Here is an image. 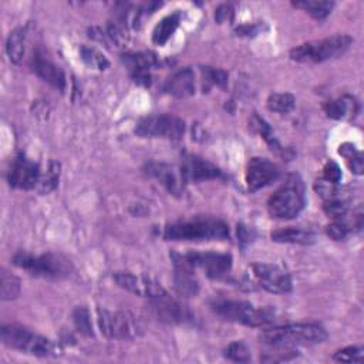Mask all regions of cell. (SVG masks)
Returning a JSON list of instances; mask_svg holds the SVG:
<instances>
[{
	"instance_id": "1",
	"label": "cell",
	"mask_w": 364,
	"mask_h": 364,
	"mask_svg": "<svg viewBox=\"0 0 364 364\" xmlns=\"http://www.w3.org/2000/svg\"><path fill=\"white\" fill-rule=\"evenodd\" d=\"M327 338L326 328L318 323H291L276 326L260 334V341L276 348H294L296 346H310L323 343Z\"/></svg>"
},
{
	"instance_id": "2",
	"label": "cell",
	"mask_w": 364,
	"mask_h": 364,
	"mask_svg": "<svg viewBox=\"0 0 364 364\" xmlns=\"http://www.w3.org/2000/svg\"><path fill=\"white\" fill-rule=\"evenodd\" d=\"M166 240L175 242H206L229 239V226L215 218H195L171 223L164 230Z\"/></svg>"
},
{
	"instance_id": "3",
	"label": "cell",
	"mask_w": 364,
	"mask_h": 364,
	"mask_svg": "<svg viewBox=\"0 0 364 364\" xmlns=\"http://www.w3.org/2000/svg\"><path fill=\"white\" fill-rule=\"evenodd\" d=\"M306 205L304 183L299 173H289L267 200V212L274 219H293Z\"/></svg>"
},
{
	"instance_id": "4",
	"label": "cell",
	"mask_w": 364,
	"mask_h": 364,
	"mask_svg": "<svg viewBox=\"0 0 364 364\" xmlns=\"http://www.w3.org/2000/svg\"><path fill=\"white\" fill-rule=\"evenodd\" d=\"M0 336L4 346L24 354L37 357H55L61 354V347L53 340L20 324H3Z\"/></svg>"
},
{
	"instance_id": "5",
	"label": "cell",
	"mask_w": 364,
	"mask_h": 364,
	"mask_svg": "<svg viewBox=\"0 0 364 364\" xmlns=\"http://www.w3.org/2000/svg\"><path fill=\"white\" fill-rule=\"evenodd\" d=\"M210 309L223 320L239 323L247 327H263L274 321V310L270 307H256L243 300L215 299L210 301Z\"/></svg>"
},
{
	"instance_id": "6",
	"label": "cell",
	"mask_w": 364,
	"mask_h": 364,
	"mask_svg": "<svg viewBox=\"0 0 364 364\" xmlns=\"http://www.w3.org/2000/svg\"><path fill=\"white\" fill-rule=\"evenodd\" d=\"M11 260L14 266L26 270L28 274L50 280L65 279L73 272L71 262L60 253L30 255L26 252H17Z\"/></svg>"
},
{
	"instance_id": "7",
	"label": "cell",
	"mask_w": 364,
	"mask_h": 364,
	"mask_svg": "<svg viewBox=\"0 0 364 364\" xmlns=\"http://www.w3.org/2000/svg\"><path fill=\"white\" fill-rule=\"evenodd\" d=\"M353 43L347 34H336L321 40L307 41L290 50L289 55L293 61L317 64L344 54Z\"/></svg>"
},
{
	"instance_id": "8",
	"label": "cell",
	"mask_w": 364,
	"mask_h": 364,
	"mask_svg": "<svg viewBox=\"0 0 364 364\" xmlns=\"http://www.w3.org/2000/svg\"><path fill=\"white\" fill-rule=\"evenodd\" d=\"M97 321L101 333L108 338L128 340L136 337L142 326L129 311H109L107 309H97Z\"/></svg>"
},
{
	"instance_id": "9",
	"label": "cell",
	"mask_w": 364,
	"mask_h": 364,
	"mask_svg": "<svg viewBox=\"0 0 364 364\" xmlns=\"http://www.w3.org/2000/svg\"><path fill=\"white\" fill-rule=\"evenodd\" d=\"M185 121L172 114H154L141 118L135 127V134L142 138L181 139L185 134Z\"/></svg>"
},
{
	"instance_id": "10",
	"label": "cell",
	"mask_w": 364,
	"mask_h": 364,
	"mask_svg": "<svg viewBox=\"0 0 364 364\" xmlns=\"http://www.w3.org/2000/svg\"><path fill=\"white\" fill-rule=\"evenodd\" d=\"M250 277L252 283H256L266 291L276 294H286L291 291L290 274L277 264L253 263L250 266Z\"/></svg>"
},
{
	"instance_id": "11",
	"label": "cell",
	"mask_w": 364,
	"mask_h": 364,
	"mask_svg": "<svg viewBox=\"0 0 364 364\" xmlns=\"http://www.w3.org/2000/svg\"><path fill=\"white\" fill-rule=\"evenodd\" d=\"M182 257L191 267L203 270L210 279H222L232 267V256L229 253L188 252Z\"/></svg>"
},
{
	"instance_id": "12",
	"label": "cell",
	"mask_w": 364,
	"mask_h": 364,
	"mask_svg": "<svg viewBox=\"0 0 364 364\" xmlns=\"http://www.w3.org/2000/svg\"><path fill=\"white\" fill-rule=\"evenodd\" d=\"M41 176V171L38 164L28 159L23 154H18L7 172V182L14 189H23L30 191L33 188H37L38 181Z\"/></svg>"
},
{
	"instance_id": "13",
	"label": "cell",
	"mask_w": 364,
	"mask_h": 364,
	"mask_svg": "<svg viewBox=\"0 0 364 364\" xmlns=\"http://www.w3.org/2000/svg\"><path fill=\"white\" fill-rule=\"evenodd\" d=\"M112 279L121 289L141 297L155 299L166 294V290L159 282L144 274H135L131 272H115L112 274Z\"/></svg>"
},
{
	"instance_id": "14",
	"label": "cell",
	"mask_w": 364,
	"mask_h": 364,
	"mask_svg": "<svg viewBox=\"0 0 364 364\" xmlns=\"http://www.w3.org/2000/svg\"><path fill=\"white\" fill-rule=\"evenodd\" d=\"M149 303L154 316L162 323L186 324L193 321V314L191 310L185 304L168 296V293L155 299H149Z\"/></svg>"
},
{
	"instance_id": "15",
	"label": "cell",
	"mask_w": 364,
	"mask_h": 364,
	"mask_svg": "<svg viewBox=\"0 0 364 364\" xmlns=\"http://www.w3.org/2000/svg\"><path fill=\"white\" fill-rule=\"evenodd\" d=\"M280 176V169L276 164L269 161L267 158L253 156L249 159L246 165L245 179L247 189L250 192H256L270 183L276 182Z\"/></svg>"
},
{
	"instance_id": "16",
	"label": "cell",
	"mask_w": 364,
	"mask_h": 364,
	"mask_svg": "<svg viewBox=\"0 0 364 364\" xmlns=\"http://www.w3.org/2000/svg\"><path fill=\"white\" fill-rule=\"evenodd\" d=\"M179 171L186 183L223 178V172L220 171V168L193 154H186L182 158Z\"/></svg>"
},
{
	"instance_id": "17",
	"label": "cell",
	"mask_w": 364,
	"mask_h": 364,
	"mask_svg": "<svg viewBox=\"0 0 364 364\" xmlns=\"http://www.w3.org/2000/svg\"><path fill=\"white\" fill-rule=\"evenodd\" d=\"M122 63L129 70L131 78L138 85L148 87L151 84V68L158 64V58L151 51L127 53L121 57Z\"/></svg>"
},
{
	"instance_id": "18",
	"label": "cell",
	"mask_w": 364,
	"mask_h": 364,
	"mask_svg": "<svg viewBox=\"0 0 364 364\" xmlns=\"http://www.w3.org/2000/svg\"><path fill=\"white\" fill-rule=\"evenodd\" d=\"M144 172L148 176L156 179L172 195L179 196L185 191L186 182L183 181L179 168H175L164 162H148L144 168Z\"/></svg>"
},
{
	"instance_id": "19",
	"label": "cell",
	"mask_w": 364,
	"mask_h": 364,
	"mask_svg": "<svg viewBox=\"0 0 364 364\" xmlns=\"http://www.w3.org/2000/svg\"><path fill=\"white\" fill-rule=\"evenodd\" d=\"M30 68L33 70V73H36L43 81H46L47 84H50L51 87H54L58 91H64L65 90V75L64 71L54 64L46 54L43 50H36L30 58Z\"/></svg>"
},
{
	"instance_id": "20",
	"label": "cell",
	"mask_w": 364,
	"mask_h": 364,
	"mask_svg": "<svg viewBox=\"0 0 364 364\" xmlns=\"http://www.w3.org/2000/svg\"><path fill=\"white\" fill-rule=\"evenodd\" d=\"M172 262H173V267H175V276H173V282H175V289L178 291V294L189 297V296H196L199 291V283L195 277V269L191 267L185 259L182 257L181 253H171Z\"/></svg>"
},
{
	"instance_id": "21",
	"label": "cell",
	"mask_w": 364,
	"mask_h": 364,
	"mask_svg": "<svg viewBox=\"0 0 364 364\" xmlns=\"http://www.w3.org/2000/svg\"><path fill=\"white\" fill-rule=\"evenodd\" d=\"M164 91L175 98H186L193 95L196 91L193 71L186 67L172 73L164 84Z\"/></svg>"
},
{
	"instance_id": "22",
	"label": "cell",
	"mask_w": 364,
	"mask_h": 364,
	"mask_svg": "<svg viewBox=\"0 0 364 364\" xmlns=\"http://www.w3.org/2000/svg\"><path fill=\"white\" fill-rule=\"evenodd\" d=\"M323 111L333 119H350L358 112V102L351 95H343L337 100H331L323 104Z\"/></svg>"
},
{
	"instance_id": "23",
	"label": "cell",
	"mask_w": 364,
	"mask_h": 364,
	"mask_svg": "<svg viewBox=\"0 0 364 364\" xmlns=\"http://www.w3.org/2000/svg\"><path fill=\"white\" fill-rule=\"evenodd\" d=\"M273 242L279 243H296V245H311L316 240V235L310 229L289 226L283 229H277L270 235Z\"/></svg>"
},
{
	"instance_id": "24",
	"label": "cell",
	"mask_w": 364,
	"mask_h": 364,
	"mask_svg": "<svg viewBox=\"0 0 364 364\" xmlns=\"http://www.w3.org/2000/svg\"><path fill=\"white\" fill-rule=\"evenodd\" d=\"M181 23V13L175 11L172 14L165 16L155 27L152 31V43L156 46H164L175 33Z\"/></svg>"
},
{
	"instance_id": "25",
	"label": "cell",
	"mask_w": 364,
	"mask_h": 364,
	"mask_svg": "<svg viewBox=\"0 0 364 364\" xmlns=\"http://www.w3.org/2000/svg\"><path fill=\"white\" fill-rule=\"evenodd\" d=\"M24 43H26V31L24 28L18 27L14 28L6 41V51L11 63L18 64L24 57Z\"/></svg>"
},
{
	"instance_id": "26",
	"label": "cell",
	"mask_w": 364,
	"mask_h": 364,
	"mask_svg": "<svg viewBox=\"0 0 364 364\" xmlns=\"http://www.w3.org/2000/svg\"><path fill=\"white\" fill-rule=\"evenodd\" d=\"M291 6L304 10L316 20H324L336 6L334 1L327 0H301V1H291Z\"/></svg>"
},
{
	"instance_id": "27",
	"label": "cell",
	"mask_w": 364,
	"mask_h": 364,
	"mask_svg": "<svg viewBox=\"0 0 364 364\" xmlns=\"http://www.w3.org/2000/svg\"><path fill=\"white\" fill-rule=\"evenodd\" d=\"M250 127L266 141V144L270 146L272 151L277 152V154H283V148L279 142V139L276 138L273 129L270 128V125L262 118L259 117L256 112L250 117Z\"/></svg>"
},
{
	"instance_id": "28",
	"label": "cell",
	"mask_w": 364,
	"mask_h": 364,
	"mask_svg": "<svg viewBox=\"0 0 364 364\" xmlns=\"http://www.w3.org/2000/svg\"><path fill=\"white\" fill-rule=\"evenodd\" d=\"M60 169H61L60 162L53 161V159L48 162L46 171L41 172L38 185H37V189L40 193H48L55 189V186L58 183V178H60Z\"/></svg>"
},
{
	"instance_id": "29",
	"label": "cell",
	"mask_w": 364,
	"mask_h": 364,
	"mask_svg": "<svg viewBox=\"0 0 364 364\" xmlns=\"http://www.w3.org/2000/svg\"><path fill=\"white\" fill-rule=\"evenodd\" d=\"M338 154L346 159V162L353 173H355V175L363 173V169H364L363 154L353 144H350V142L341 144L338 146Z\"/></svg>"
},
{
	"instance_id": "30",
	"label": "cell",
	"mask_w": 364,
	"mask_h": 364,
	"mask_svg": "<svg viewBox=\"0 0 364 364\" xmlns=\"http://www.w3.org/2000/svg\"><path fill=\"white\" fill-rule=\"evenodd\" d=\"M294 97L289 92H273L267 97V108L274 112L287 114L294 108Z\"/></svg>"
},
{
	"instance_id": "31",
	"label": "cell",
	"mask_w": 364,
	"mask_h": 364,
	"mask_svg": "<svg viewBox=\"0 0 364 364\" xmlns=\"http://www.w3.org/2000/svg\"><path fill=\"white\" fill-rule=\"evenodd\" d=\"M203 84H206V90L216 85L222 90L228 87V78L229 74L222 68H213V67H202L200 68Z\"/></svg>"
},
{
	"instance_id": "32",
	"label": "cell",
	"mask_w": 364,
	"mask_h": 364,
	"mask_svg": "<svg viewBox=\"0 0 364 364\" xmlns=\"http://www.w3.org/2000/svg\"><path fill=\"white\" fill-rule=\"evenodd\" d=\"M80 54H81V58L82 61L90 65L91 68H95V70H105L109 63L108 60L105 58V55L102 53H100L97 48L94 47H88V46H82L80 48Z\"/></svg>"
},
{
	"instance_id": "33",
	"label": "cell",
	"mask_w": 364,
	"mask_h": 364,
	"mask_svg": "<svg viewBox=\"0 0 364 364\" xmlns=\"http://www.w3.org/2000/svg\"><path fill=\"white\" fill-rule=\"evenodd\" d=\"M0 294L3 300H13L20 294V282L18 279L9 273L7 270L1 272V284H0Z\"/></svg>"
},
{
	"instance_id": "34",
	"label": "cell",
	"mask_w": 364,
	"mask_h": 364,
	"mask_svg": "<svg viewBox=\"0 0 364 364\" xmlns=\"http://www.w3.org/2000/svg\"><path fill=\"white\" fill-rule=\"evenodd\" d=\"M73 321L77 328V331L85 337L92 336V326H91V318H90V311L84 306H77L73 310Z\"/></svg>"
},
{
	"instance_id": "35",
	"label": "cell",
	"mask_w": 364,
	"mask_h": 364,
	"mask_svg": "<svg viewBox=\"0 0 364 364\" xmlns=\"http://www.w3.org/2000/svg\"><path fill=\"white\" fill-rule=\"evenodd\" d=\"M225 357L230 361L246 363L250 360V351L243 341H233L226 347Z\"/></svg>"
},
{
	"instance_id": "36",
	"label": "cell",
	"mask_w": 364,
	"mask_h": 364,
	"mask_svg": "<svg viewBox=\"0 0 364 364\" xmlns=\"http://www.w3.org/2000/svg\"><path fill=\"white\" fill-rule=\"evenodd\" d=\"M323 209L328 218L334 220H340L347 213V203L337 198H331V199H326Z\"/></svg>"
},
{
	"instance_id": "37",
	"label": "cell",
	"mask_w": 364,
	"mask_h": 364,
	"mask_svg": "<svg viewBox=\"0 0 364 364\" xmlns=\"http://www.w3.org/2000/svg\"><path fill=\"white\" fill-rule=\"evenodd\" d=\"M333 360L341 361V363H360L363 361V350L355 346H348L338 350L333 355Z\"/></svg>"
},
{
	"instance_id": "38",
	"label": "cell",
	"mask_w": 364,
	"mask_h": 364,
	"mask_svg": "<svg viewBox=\"0 0 364 364\" xmlns=\"http://www.w3.org/2000/svg\"><path fill=\"white\" fill-rule=\"evenodd\" d=\"M314 189L324 199L336 198V193H337V185L333 183V182L326 181L324 178H320L314 182Z\"/></svg>"
},
{
	"instance_id": "39",
	"label": "cell",
	"mask_w": 364,
	"mask_h": 364,
	"mask_svg": "<svg viewBox=\"0 0 364 364\" xmlns=\"http://www.w3.org/2000/svg\"><path fill=\"white\" fill-rule=\"evenodd\" d=\"M350 229L346 223H343L341 220H334L333 223H330L326 228V233L327 236H330L333 240H343L347 237Z\"/></svg>"
},
{
	"instance_id": "40",
	"label": "cell",
	"mask_w": 364,
	"mask_h": 364,
	"mask_svg": "<svg viewBox=\"0 0 364 364\" xmlns=\"http://www.w3.org/2000/svg\"><path fill=\"white\" fill-rule=\"evenodd\" d=\"M107 36L111 41H114L118 47L124 46V43L127 41V36H125V31L124 28L118 24V23H109L108 24V28H107Z\"/></svg>"
},
{
	"instance_id": "41",
	"label": "cell",
	"mask_w": 364,
	"mask_h": 364,
	"mask_svg": "<svg viewBox=\"0 0 364 364\" xmlns=\"http://www.w3.org/2000/svg\"><path fill=\"white\" fill-rule=\"evenodd\" d=\"M323 178L328 182H333V183H338L340 179H341V169L340 166L333 162V161H328L324 168H323Z\"/></svg>"
},
{
	"instance_id": "42",
	"label": "cell",
	"mask_w": 364,
	"mask_h": 364,
	"mask_svg": "<svg viewBox=\"0 0 364 364\" xmlns=\"http://www.w3.org/2000/svg\"><path fill=\"white\" fill-rule=\"evenodd\" d=\"M232 14H233V10H232V6L230 4H222L218 7L216 10V14H215V18L218 23H223L226 20H230L232 18Z\"/></svg>"
}]
</instances>
